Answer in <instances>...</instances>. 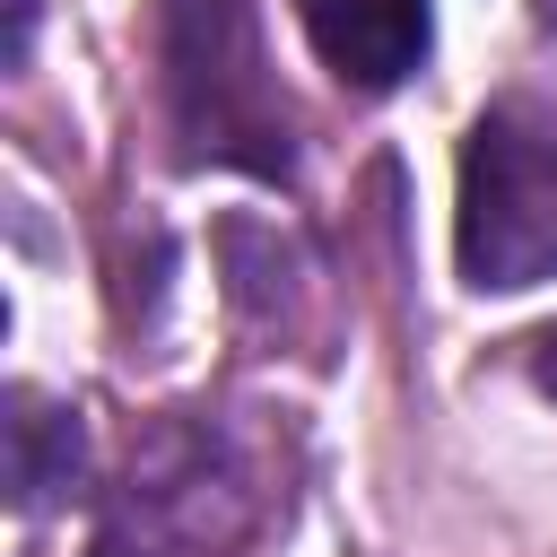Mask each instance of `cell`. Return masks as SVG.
I'll use <instances>...</instances> for the list:
<instances>
[{
	"label": "cell",
	"instance_id": "cell-1",
	"mask_svg": "<svg viewBox=\"0 0 557 557\" xmlns=\"http://www.w3.org/2000/svg\"><path fill=\"white\" fill-rule=\"evenodd\" d=\"M453 252L470 287H540L557 278V131L522 104L470 122L461 148V218Z\"/></svg>",
	"mask_w": 557,
	"mask_h": 557
},
{
	"label": "cell",
	"instance_id": "cell-2",
	"mask_svg": "<svg viewBox=\"0 0 557 557\" xmlns=\"http://www.w3.org/2000/svg\"><path fill=\"white\" fill-rule=\"evenodd\" d=\"M296 17H305V44L322 52V70L357 96H392L435 44L426 0H296Z\"/></svg>",
	"mask_w": 557,
	"mask_h": 557
},
{
	"label": "cell",
	"instance_id": "cell-3",
	"mask_svg": "<svg viewBox=\"0 0 557 557\" xmlns=\"http://www.w3.org/2000/svg\"><path fill=\"white\" fill-rule=\"evenodd\" d=\"M70 479H78V426H70V409H44L35 392H17L9 400V487H17V505L35 513Z\"/></svg>",
	"mask_w": 557,
	"mask_h": 557
},
{
	"label": "cell",
	"instance_id": "cell-4",
	"mask_svg": "<svg viewBox=\"0 0 557 557\" xmlns=\"http://www.w3.org/2000/svg\"><path fill=\"white\" fill-rule=\"evenodd\" d=\"M531 383H540V392L557 400V322H548V331L531 339Z\"/></svg>",
	"mask_w": 557,
	"mask_h": 557
}]
</instances>
